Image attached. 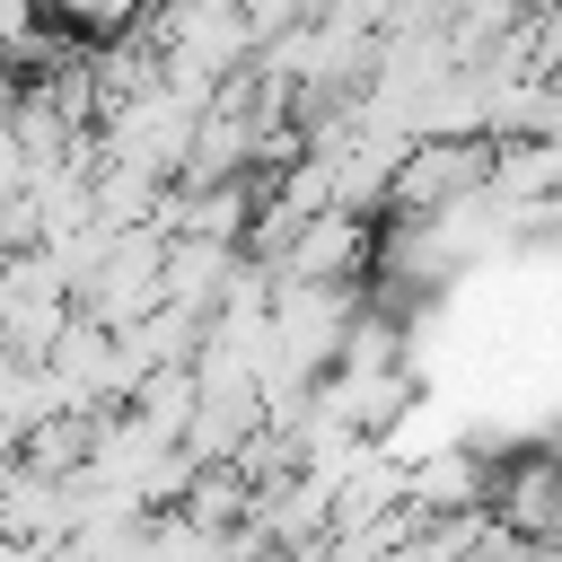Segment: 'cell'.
Masks as SVG:
<instances>
[{
    "label": "cell",
    "mask_w": 562,
    "mask_h": 562,
    "mask_svg": "<svg viewBox=\"0 0 562 562\" xmlns=\"http://www.w3.org/2000/svg\"><path fill=\"white\" fill-rule=\"evenodd\" d=\"M483 167H492L483 149H448V140H439V149H422V158H413V167L395 176V202H422V211H430V202L465 193V184H474Z\"/></svg>",
    "instance_id": "1"
}]
</instances>
